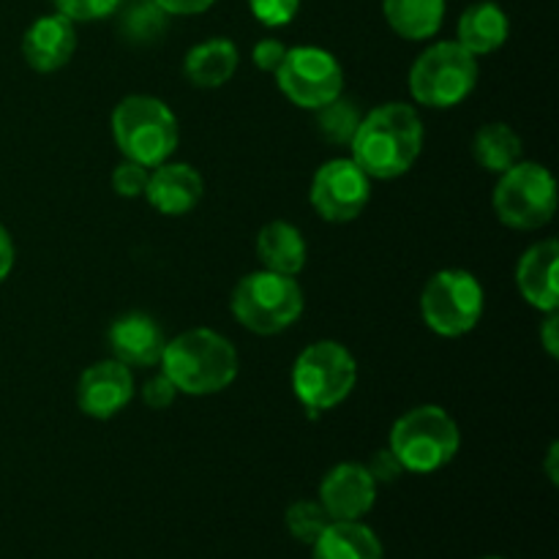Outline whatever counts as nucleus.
<instances>
[{
    "mask_svg": "<svg viewBox=\"0 0 559 559\" xmlns=\"http://www.w3.org/2000/svg\"><path fill=\"white\" fill-rule=\"evenodd\" d=\"M424 120L413 104L388 102L369 109L355 129L349 153L371 180H396L415 167L424 151Z\"/></svg>",
    "mask_w": 559,
    "mask_h": 559,
    "instance_id": "f257e3e1",
    "label": "nucleus"
},
{
    "mask_svg": "<svg viewBox=\"0 0 559 559\" xmlns=\"http://www.w3.org/2000/svg\"><path fill=\"white\" fill-rule=\"evenodd\" d=\"M162 374L186 396H213L238 380L240 358L235 344L211 328H191L167 338Z\"/></svg>",
    "mask_w": 559,
    "mask_h": 559,
    "instance_id": "f03ea898",
    "label": "nucleus"
},
{
    "mask_svg": "<svg viewBox=\"0 0 559 559\" xmlns=\"http://www.w3.org/2000/svg\"><path fill=\"white\" fill-rule=\"evenodd\" d=\"M112 140L120 156L153 169L178 151L180 123L167 102L147 93H131L112 109Z\"/></svg>",
    "mask_w": 559,
    "mask_h": 559,
    "instance_id": "7ed1b4c3",
    "label": "nucleus"
},
{
    "mask_svg": "<svg viewBox=\"0 0 559 559\" xmlns=\"http://www.w3.org/2000/svg\"><path fill=\"white\" fill-rule=\"evenodd\" d=\"M404 473L431 475L448 467L462 448V431L453 415L440 404H420L399 415L388 440Z\"/></svg>",
    "mask_w": 559,
    "mask_h": 559,
    "instance_id": "20e7f679",
    "label": "nucleus"
},
{
    "mask_svg": "<svg viewBox=\"0 0 559 559\" xmlns=\"http://www.w3.org/2000/svg\"><path fill=\"white\" fill-rule=\"evenodd\" d=\"M304 289L295 276L265 271V267L246 273L229 295L235 320L257 336H276L293 328L304 314Z\"/></svg>",
    "mask_w": 559,
    "mask_h": 559,
    "instance_id": "39448f33",
    "label": "nucleus"
},
{
    "mask_svg": "<svg viewBox=\"0 0 559 559\" xmlns=\"http://www.w3.org/2000/svg\"><path fill=\"white\" fill-rule=\"evenodd\" d=\"M478 58L459 41L429 44L409 69V96L426 109L459 107L478 85Z\"/></svg>",
    "mask_w": 559,
    "mask_h": 559,
    "instance_id": "423d86ee",
    "label": "nucleus"
},
{
    "mask_svg": "<svg viewBox=\"0 0 559 559\" xmlns=\"http://www.w3.org/2000/svg\"><path fill=\"white\" fill-rule=\"evenodd\" d=\"M293 393L311 415L338 407L358 382V360L342 342H311L293 364Z\"/></svg>",
    "mask_w": 559,
    "mask_h": 559,
    "instance_id": "0eeeda50",
    "label": "nucleus"
},
{
    "mask_svg": "<svg viewBox=\"0 0 559 559\" xmlns=\"http://www.w3.org/2000/svg\"><path fill=\"white\" fill-rule=\"evenodd\" d=\"M486 293L478 276L464 267H442L420 293V320L442 338H459L475 331L484 317Z\"/></svg>",
    "mask_w": 559,
    "mask_h": 559,
    "instance_id": "6e6552de",
    "label": "nucleus"
},
{
    "mask_svg": "<svg viewBox=\"0 0 559 559\" xmlns=\"http://www.w3.org/2000/svg\"><path fill=\"white\" fill-rule=\"evenodd\" d=\"M495 216L506 227L533 233L546 227L557 213V180L551 169L538 162H516L497 175L491 194Z\"/></svg>",
    "mask_w": 559,
    "mask_h": 559,
    "instance_id": "1a4fd4ad",
    "label": "nucleus"
},
{
    "mask_svg": "<svg viewBox=\"0 0 559 559\" xmlns=\"http://www.w3.org/2000/svg\"><path fill=\"white\" fill-rule=\"evenodd\" d=\"M276 85L295 107H325L344 93V69L333 52L322 47H293L276 71Z\"/></svg>",
    "mask_w": 559,
    "mask_h": 559,
    "instance_id": "9d476101",
    "label": "nucleus"
},
{
    "mask_svg": "<svg viewBox=\"0 0 559 559\" xmlns=\"http://www.w3.org/2000/svg\"><path fill=\"white\" fill-rule=\"evenodd\" d=\"M371 200V178L353 158H331L320 164L309 186V202L320 218L331 224L355 222Z\"/></svg>",
    "mask_w": 559,
    "mask_h": 559,
    "instance_id": "9b49d317",
    "label": "nucleus"
},
{
    "mask_svg": "<svg viewBox=\"0 0 559 559\" xmlns=\"http://www.w3.org/2000/svg\"><path fill=\"white\" fill-rule=\"evenodd\" d=\"M136 393L134 374L120 360H96L76 382V407L93 420H109L123 413Z\"/></svg>",
    "mask_w": 559,
    "mask_h": 559,
    "instance_id": "f8f14e48",
    "label": "nucleus"
},
{
    "mask_svg": "<svg viewBox=\"0 0 559 559\" xmlns=\"http://www.w3.org/2000/svg\"><path fill=\"white\" fill-rule=\"evenodd\" d=\"M317 500L333 522H360L377 502V480L366 464H336L322 478Z\"/></svg>",
    "mask_w": 559,
    "mask_h": 559,
    "instance_id": "ddd939ff",
    "label": "nucleus"
},
{
    "mask_svg": "<svg viewBox=\"0 0 559 559\" xmlns=\"http://www.w3.org/2000/svg\"><path fill=\"white\" fill-rule=\"evenodd\" d=\"M109 349L112 358L120 360L129 369H153L162 360L167 336L162 325L145 311H129L120 314L109 325Z\"/></svg>",
    "mask_w": 559,
    "mask_h": 559,
    "instance_id": "4468645a",
    "label": "nucleus"
},
{
    "mask_svg": "<svg viewBox=\"0 0 559 559\" xmlns=\"http://www.w3.org/2000/svg\"><path fill=\"white\" fill-rule=\"evenodd\" d=\"M205 194V180L191 164L164 162L151 169L145 200L162 216H186L194 211Z\"/></svg>",
    "mask_w": 559,
    "mask_h": 559,
    "instance_id": "2eb2a0df",
    "label": "nucleus"
},
{
    "mask_svg": "<svg viewBox=\"0 0 559 559\" xmlns=\"http://www.w3.org/2000/svg\"><path fill=\"white\" fill-rule=\"evenodd\" d=\"M76 52V27L63 14H44L22 36L25 63L38 74L60 71Z\"/></svg>",
    "mask_w": 559,
    "mask_h": 559,
    "instance_id": "dca6fc26",
    "label": "nucleus"
},
{
    "mask_svg": "<svg viewBox=\"0 0 559 559\" xmlns=\"http://www.w3.org/2000/svg\"><path fill=\"white\" fill-rule=\"evenodd\" d=\"M559 243L555 238L538 240L530 246L516 265V287L519 295L527 300L533 309L549 311L559 309Z\"/></svg>",
    "mask_w": 559,
    "mask_h": 559,
    "instance_id": "f3484780",
    "label": "nucleus"
},
{
    "mask_svg": "<svg viewBox=\"0 0 559 559\" xmlns=\"http://www.w3.org/2000/svg\"><path fill=\"white\" fill-rule=\"evenodd\" d=\"M257 260L265 271L284 273V276H298L306 267V257H309V246H306L304 233L295 224L267 222L265 227L257 233L254 240Z\"/></svg>",
    "mask_w": 559,
    "mask_h": 559,
    "instance_id": "a211bd4d",
    "label": "nucleus"
},
{
    "mask_svg": "<svg viewBox=\"0 0 559 559\" xmlns=\"http://www.w3.org/2000/svg\"><path fill=\"white\" fill-rule=\"evenodd\" d=\"M240 63L238 47L229 38H205V41L194 44L183 58V74L186 80L202 91H213V87L227 85L235 76Z\"/></svg>",
    "mask_w": 559,
    "mask_h": 559,
    "instance_id": "6ab92c4d",
    "label": "nucleus"
},
{
    "mask_svg": "<svg viewBox=\"0 0 559 559\" xmlns=\"http://www.w3.org/2000/svg\"><path fill=\"white\" fill-rule=\"evenodd\" d=\"M511 36V22L508 14L491 0H480L464 9L459 16L456 41L467 49L469 55L480 58V55H491L502 47Z\"/></svg>",
    "mask_w": 559,
    "mask_h": 559,
    "instance_id": "aec40b11",
    "label": "nucleus"
},
{
    "mask_svg": "<svg viewBox=\"0 0 559 559\" xmlns=\"http://www.w3.org/2000/svg\"><path fill=\"white\" fill-rule=\"evenodd\" d=\"M311 559H385V549L364 522H331L311 544Z\"/></svg>",
    "mask_w": 559,
    "mask_h": 559,
    "instance_id": "412c9836",
    "label": "nucleus"
},
{
    "mask_svg": "<svg viewBox=\"0 0 559 559\" xmlns=\"http://www.w3.org/2000/svg\"><path fill=\"white\" fill-rule=\"evenodd\" d=\"M382 14L396 36L407 41H426L440 33L445 0H382Z\"/></svg>",
    "mask_w": 559,
    "mask_h": 559,
    "instance_id": "4be33fe9",
    "label": "nucleus"
},
{
    "mask_svg": "<svg viewBox=\"0 0 559 559\" xmlns=\"http://www.w3.org/2000/svg\"><path fill=\"white\" fill-rule=\"evenodd\" d=\"M473 151L475 164L491 175H500L511 169L513 164L522 162L524 142L513 126L495 120V123H484L473 136Z\"/></svg>",
    "mask_w": 559,
    "mask_h": 559,
    "instance_id": "5701e85b",
    "label": "nucleus"
},
{
    "mask_svg": "<svg viewBox=\"0 0 559 559\" xmlns=\"http://www.w3.org/2000/svg\"><path fill=\"white\" fill-rule=\"evenodd\" d=\"M314 115H317V131H320V136L328 142V145H349L360 118H364L358 102L344 96V93L333 98V102H328L325 107L314 109Z\"/></svg>",
    "mask_w": 559,
    "mask_h": 559,
    "instance_id": "b1692460",
    "label": "nucleus"
},
{
    "mask_svg": "<svg viewBox=\"0 0 559 559\" xmlns=\"http://www.w3.org/2000/svg\"><path fill=\"white\" fill-rule=\"evenodd\" d=\"M284 522H287L289 535H293L295 540L311 546L317 538H320L322 530H325L333 519L328 516L325 508L320 506V500H298L287 508V516H284Z\"/></svg>",
    "mask_w": 559,
    "mask_h": 559,
    "instance_id": "393cba45",
    "label": "nucleus"
},
{
    "mask_svg": "<svg viewBox=\"0 0 559 559\" xmlns=\"http://www.w3.org/2000/svg\"><path fill=\"white\" fill-rule=\"evenodd\" d=\"M164 20H167V14H164L153 0H147V3H134L123 14V31L129 33L131 38H136V41H147V38H156L158 33H162Z\"/></svg>",
    "mask_w": 559,
    "mask_h": 559,
    "instance_id": "a878e982",
    "label": "nucleus"
},
{
    "mask_svg": "<svg viewBox=\"0 0 559 559\" xmlns=\"http://www.w3.org/2000/svg\"><path fill=\"white\" fill-rule=\"evenodd\" d=\"M55 11L69 16L71 22H98L112 16L123 5V0H52Z\"/></svg>",
    "mask_w": 559,
    "mask_h": 559,
    "instance_id": "bb28decb",
    "label": "nucleus"
},
{
    "mask_svg": "<svg viewBox=\"0 0 559 559\" xmlns=\"http://www.w3.org/2000/svg\"><path fill=\"white\" fill-rule=\"evenodd\" d=\"M147 175H151V169L142 167V164H136V162H129V158H123V162L112 169L115 194L123 197V200H136V197H145Z\"/></svg>",
    "mask_w": 559,
    "mask_h": 559,
    "instance_id": "cd10ccee",
    "label": "nucleus"
},
{
    "mask_svg": "<svg viewBox=\"0 0 559 559\" xmlns=\"http://www.w3.org/2000/svg\"><path fill=\"white\" fill-rule=\"evenodd\" d=\"M249 9L262 25L282 27L295 20L300 9V0H249Z\"/></svg>",
    "mask_w": 559,
    "mask_h": 559,
    "instance_id": "c85d7f7f",
    "label": "nucleus"
},
{
    "mask_svg": "<svg viewBox=\"0 0 559 559\" xmlns=\"http://www.w3.org/2000/svg\"><path fill=\"white\" fill-rule=\"evenodd\" d=\"M140 396H142V402H145V407L156 409V413H158V409L173 407L175 399H178V391H175L173 382H169L167 377L158 371V374L147 377L145 385L140 388Z\"/></svg>",
    "mask_w": 559,
    "mask_h": 559,
    "instance_id": "c756f323",
    "label": "nucleus"
},
{
    "mask_svg": "<svg viewBox=\"0 0 559 559\" xmlns=\"http://www.w3.org/2000/svg\"><path fill=\"white\" fill-rule=\"evenodd\" d=\"M287 49L289 47H284L278 38H260V41L254 44V49H251V60H254L257 69L265 71V74H276Z\"/></svg>",
    "mask_w": 559,
    "mask_h": 559,
    "instance_id": "7c9ffc66",
    "label": "nucleus"
},
{
    "mask_svg": "<svg viewBox=\"0 0 559 559\" xmlns=\"http://www.w3.org/2000/svg\"><path fill=\"white\" fill-rule=\"evenodd\" d=\"M371 473V478L377 480V486L380 484H393V480L399 478V475L404 473V467L399 464V459L393 456L391 448H385V451H377L374 456H371V462L366 464Z\"/></svg>",
    "mask_w": 559,
    "mask_h": 559,
    "instance_id": "2f4dec72",
    "label": "nucleus"
},
{
    "mask_svg": "<svg viewBox=\"0 0 559 559\" xmlns=\"http://www.w3.org/2000/svg\"><path fill=\"white\" fill-rule=\"evenodd\" d=\"M167 16H194L211 9L216 0H153Z\"/></svg>",
    "mask_w": 559,
    "mask_h": 559,
    "instance_id": "473e14b6",
    "label": "nucleus"
},
{
    "mask_svg": "<svg viewBox=\"0 0 559 559\" xmlns=\"http://www.w3.org/2000/svg\"><path fill=\"white\" fill-rule=\"evenodd\" d=\"M538 336H540V344H544V349L549 353V358H559V314L557 311H549V314H546Z\"/></svg>",
    "mask_w": 559,
    "mask_h": 559,
    "instance_id": "72a5a7b5",
    "label": "nucleus"
},
{
    "mask_svg": "<svg viewBox=\"0 0 559 559\" xmlns=\"http://www.w3.org/2000/svg\"><path fill=\"white\" fill-rule=\"evenodd\" d=\"M14 260H16V249H14V240H11L9 229L0 224V284L9 278V273L14 271Z\"/></svg>",
    "mask_w": 559,
    "mask_h": 559,
    "instance_id": "f704fd0d",
    "label": "nucleus"
},
{
    "mask_svg": "<svg viewBox=\"0 0 559 559\" xmlns=\"http://www.w3.org/2000/svg\"><path fill=\"white\" fill-rule=\"evenodd\" d=\"M557 456H559V445L557 442H551L549 448V459H546V469H549V480L551 484H557Z\"/></svg>",
    "mask_w": 559,
    "mask_h": 559,
    "instance_id": "c9c22d12",
    "label": "nucleus"
},
{
    "mask_svg": "<svg viewBox=\"0 0 559 559\" xmlns=\"http://www.w3.org/2000/svg\"><path fill=\"white\" fill-rule=\"evenodd\" d=\"M484 559H506V557H484Z\"/></svg>",
    "mask_w": 559,
    "mask_h": 559,
    "instance_id": "e433bc0d",
    "label": "nucleus"
}]
</instances>
